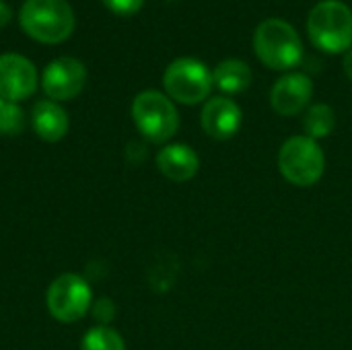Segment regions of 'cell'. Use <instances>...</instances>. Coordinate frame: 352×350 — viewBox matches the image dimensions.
Masks as SVG:
<instances>
[{
	"mask_svg": "<svg viewBox=\"0 0 352 350\" xmlns=\"http://www.w3.org/2000/svg\"><path fill=\"white\" fill-rule=\"evenodd\" d=\"M19 23L31 39L56 45L72 35L74 12L66 0H25Z\"/></svg>",
	"mask_w": 352,
	"mask_h": 350,
	"instance_id": "6da1fadb",
	"label": "cell"
},
{
	"mask_svg": "<svg viewBox=\"0 0 352 350\" xmlns=\"http://www.w3.org/2000/svg\"><path fill=\"white\" fill-rule=\"evenodd\" d=\"M254 52L272 70H291L303 60V41L283 19H266L254 31Z\"/></svg>",
	"mask_w": 352,
	"mask_h": 350,
	"instance_id": "7a4b0ae2",
	"label": "cell"
},
{
	"mask_svg": "<svg viewBox=\"0 0 352 350\" xmlns=\"http://www.w3.org/2000/svg\"><path fill=\"white\" fill-rule=\"evenodd\" d=\"M307 35L326 54H342L352 47V10L342 0H322L307 17Z\"/></svg>",
	"mask_w": 352,
	"mask_h": 350,
	"instance_id": "3957f363",
	"label": "cell"
},
{
	"mask_svg": "<svg viewBox=\"0 0 352 350\" xmlns=\"http://www.w3.org/2000/svg\"><path fill=\"white\" fill-rule=\"evenodd\" d=\"M132 120L148 142L163 144L171 140L179 128V113L173 101L161 91H142L132 101Z\"/></svg>",
	"mask_w": 352,
	"mask_h": 350,
	"instance_id": "277c9868",
	"label": "cell"
},
{
	"mask_svg": "<svg viewBox=\"0 0 352 350\" xmlns=\"http://www.w3.org/2000/svg\"><path fill=\"white\" fill-rule=\"evenodd\" d=\"M278 169L283 177L299 188L318 184L326 169V157L318 140L309 136H293L278 151Z\"/></svg>",
	"mask_w": 352,
	"mask_h": 350,
	"instance_id": "5b68a950",
	"label": "cell"
},
{
	"mask_svg": "<svg viewBox=\"0 0 352 350\" xmlns=\"http://www.w3.org/2000/svg\"><path fill=\"white\" fill-rule=\"evenodd\" d=\"M163 87L169 99L184 105H196L210 95L214 83L212 72L204 62L198 58H177L165 68Z\"/></svg>",
	"mask_w": 352,
	"mask_h": 350,
	"instance_id": "8992f818",
	"label": "cell"
},
{
	"mask_svg": "<svg viewBox=\"0 0 352 350\" xmlns=\"http://www.w3.org/2000/svg\"><path fill=\"white\" fill-rule=\"evenodd\" d=\"M91 303H93V291L89 283L74 272L56 276L45 293L47 311L60 324L78 322L80 318H85Z\"/></svg>",
	"mask_w": 352,
	"mask_h": 350,
	"instance_id": "52a82bcc",
	"label": "cell"
},
{
	"mask_svg": "<svg viewBox=\"0 0 352 350\" xmlns=\"http://www.w3.org/2000/svg\"><path fill=\"white\" fill-rule=\"evenodd\" d=\"M87 83V68L76 58H58L41 74V89L52 101H70L80 95Z\"/></svg>",
	"mask_w": 352,
	"mask_h": 350,
	"instance_id": "ba28073f",
	"label": "cell"
},
{
	"mask_svg": "<svg viewBox=\"0 0 352 350\" xmlns=\"http://www.w3.org/2000/svg\"><path fill=\"white\" fill-rule=\"evenodd\" d=\"M37 89V70L31 60L21 54L0 56V97L6 101H23Z\"/></svg>",
	"mask_w": 352,
	"mask_h": 350,
	"instance_id": "9c48e42d",
	"label": "cell"
},
{
	"mask_svg": "<svg viewBox=\"0 0 352 350\" xmlns=\"http://www.w3.org/2000/svg\"><path fill=\"white\" fill-rule=\"evenodd\" d=\"M314 97V83L303 72H287L270 91V105L278 116H297L307 109Z\"/></svg>",
	"mask_w": 352,
	"mask_h": 350,
	"instance_id": "30bf717a",
	"label": "cell"
},
{
	"mask_svg": "<svg viewBox=\"0 0 352 350\" xmlns=\"http://www.w3.org/2000/svg\"><path fill=\"white\" fill-rule=\"evenodd\" d=\"M241 107L229 97H212L204 103L200 113L202 130L214 140H229L241 128Z\"/></svg>",
	"mask_w": 352,
	"mask_h": 350,
	"instance_id": "8fae6325",
	"label": "cell"
},
{
	"mask_svg": "<svg viewBox=\"0 0 352 350\" xmlns=\"http://www.w3.org/2000/svg\"><path fill=\"white\" fill-rule=\"evenodd\" d=\"M157 167L167 179H171L175 184H184V182H190L198 173L200 159L192 146L175 142V144H167L159 151Z\"/></svg>",
	"mask_w": 352,
	"mask_h": 350,
	"instance_id": "7c38bea8",
	"label": "cell"
},
{
	"mask_svg": "<svg viewBox=\"0 0 352 350\" xmlns=\"http://www.w3.org/2000/svg\"><path fill=\"white\" fill-rule=\"evenodd\" d=\"M31 126L43 142H60L68 134V113L52 99H41L31 109Z\"/></svg>",
	"mask_w": 352,
	"mask_h": 350,
	"instance_id": "4fadbf2b",
	"label": "cell"
},
{
	"mask_svg": "<svg viewBox=\"0 0 352 350\" xmlns=\"http://www.w3.org/2000/svg\"><path fill=\"white\" fill-rule=\"evenodd\" d=\"M254 80L252 68L239 58H227L212 70V83L227 95H239L250 89Z\"/></svg>",
	"mask_w": 352,
	"mask_h": 350,
	"instance_id": "5bb4252c",
	"label": "cell"
},
{
	"mask_svg": "<svg viewBox=\"0 0 352 350\" xmlns=\"http://www.w3.org/2000/svg\"><path fill=\"white\" fill-rule=\"evenodd\" d=\"M303 128H305V136L320 140L326 138L334 132L336 128V113L328 103H314L307 107L305 116H303Z\"/></svg>",
	"mask_w": 352,
	"mask_h": 350,
	"instance_id": "9a60e30c",
	"label": "cell"
},
{
	"mask_svg": "<svg viewBox=\"0 0 352 350\" xmlns=\"http://www.w3.org/2000/svg\"><path fill=\"white\" fill-rule=\"evenodd\" d=\"M80 350H126V342L113 328L95 326L82 336Z\"/></svg>",
	"mask_w": 352,
	"mask_h": 350,
	"instance_id": "2e32d148",
	"label": "cell"
},
{
	"mask_svg": "<svg viewBox=\"0 0 352 350\" xmlns=\"http://www.w3.org/2000/svg\"><path fill=\"white\" fill-rule=\"evenodd\" d=\"M25 130V113L23 109L0 97V134L4 136H16Z\"/></svg>",
	"mask_w": 352,
	"mask_h": 350,
	"instance_id": "e0dca14e",
	"label": "cell"
},
{
	"mask_svg": "<svg viewBox=\"0 0 352 350\" xmlns=\"http://www.w3.org/2000/svg\"><path fill=\"white\" fill-rule=\"evenodd\" d=\"M111 12H116V14H124V17H130V14H136L140 8H142V4H144V0H101Z\"/></svg>",
	"mask_w": 352,
	"mask_h": 350,
	"instance_id": "ac0fdd59",
	"label": "cell"
},
{
	"mask_svg": "<svg viewBox=\"0 0 352 350\" xmlns=\"http://www.w3.org/2000/svg\"><path fill=\"white\" fill-rule=\"evenodd\" d=\"M93 314H95V318L99 320V322H103V326L113 318V314H116V305L109 301V299H99L97 301V305H95V309H93Z\"/></svg>",
	"mask_w": 352,
	"mask_h": 350,
	"instance_id": "d6986e66",
	"label": "cell"
},
{
	"mask_svg": "<svg viewBox=\"0 0 352 350\" xmlns=\"http://www.w3.org/2000/svg\"><path fill=\"white\" fill-rule=\"evenodd\" d=\"M10 19H12V10H10V6H8L6 2H2V0H0V29H2V27H6Z\"/></svg>",
	"mask_w": 352,
	"mask_h": 350,
	"instance_id": "ffe728a7",
	"label": "cell"
},
{
	"mask_svg": "<svg viewBox=\"0 0 352 350\" xmlns=\"http://www.w3.org/2000/svg\"><path fill=\"white\" fill-rule=\"evenodd\" d=\"M342 68H344V74L349 76V80H352V50L346 52V56L342 60Z\"/></svg>",
	"mask_w": 352,
	"mask_h": 350,
	"instance_id": "44dd1931",
	"label": "cell"
}]
</instances>
